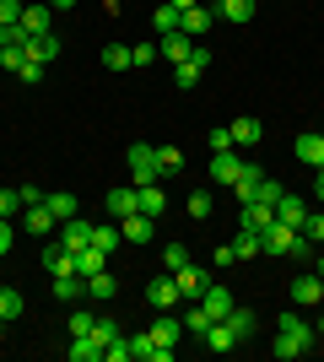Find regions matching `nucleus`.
Wrapping results in <instances>:
<instances>
[{"mask_svg":"<svg viewBox=\"0 0 324 362\" xmlns=\"http://www.w3.org/2000/svg\"><path fill=\"white\" fill-rule=\"evenodd\" d=\"M319 303H324V292H319Z\"/></svg>","mask_w":324,"mask_h":362,"instance_id":"59","label":"nucleus"},{"mask_svg":"<svg viewBox=\"0 0 324 362\" xmlns=\"http://www.w3.org/2000/svg\"><path fill=\"white\" fill-rule=\"evenodd\" d=\"M244 168H248V157H238V146H227V151H211V179L216 184H238L244 179Z\"/></svg>","mask_w":324,"mask_h":362,"instance_id":"4","label":"nucleus"},{"mask_svg":"<svg viewBox=\"0 0 324 362\" xmlns=\"http://www.w3.org/2000/svg\"><path fill=\"white\" fill-rule=\"evenodd\" d=\"M0 330H6V314H0Z\"/></svg>","mask_w":324,"mask_h":362,"instance_id":"58","label":"nucleus"},{"mask_svg":"<svg viewBox=\"0 0 324 362\" xmlns=\"http://www.w3.org/2000/svg\"><path fill=\"white\" fill-rule=\"evenodd\" d=\"M11 243H16V222H11V216H0V259L11 255Z\"/></svg>","mask_w":324,"mask_h":362,"instance_id":"47","label":"nucleus"},{"mask_svg":"<svg viewBox=\"0 0 324 362\" xmlns=\"http://www.w3.org/2000/svg\"><path fill=\"white\" fill-rule=\"evenodd\" d=\"M71 6H76V0H49V11H71Z\"/></svg>","mask_w":324,"mask_h":362,"instance_id":"54","label":"nucleus"},{"mask_svg":"<svg viewBox=\"0 0 324 362\" xmlns=\"http://www.w3.org/2000/svg\"><path fill=\"white\" fill-rule=\"evenodd\" d=\"M179 319H184V335H205V330H211V325H216V319L205 314L200 303H189V308H184V314H179Z\"/></svg>","mask_w":324,"mask_h":362,"instance_id":"29","label":"nucleus"},{"mask_svg":"<svg viewBox=\"0 0 324 362\" xmlns=\"http://www.w3.org/2000/svg\"><path fill=\"white\" fill-rule=\"evenodd\" d=\"M103 265H108L103 249H92V243H87V249H76V276H92V271H103Z\"/></svg>","mask_w":324,"mask_h":362,"instance_id":"34","label":"nucleus"},{"mask_svg":"<svg viewBox=\"0 0 324 362\" xmlns=\"http://www.w3.org/2000/svg\"><path fill=\"white\" fill-rule=\"evenodd\" d=\"M313 341H319V335H313V325H308V319H297L292 308H287V314L276 319V346H270V351H276L281 362H292V357H308Z\"/></svg>","mask_w":324,"mask_h":362,"instance_id":"1","label":"nucleus"},{"mask_svg":"<svg viewBox=\"0 0 324 362\" xmlns=\"http://www.w3.org/2000/svg\"><path fill=\"white\" fill-rule=\"evenodd\" d=\"M232 303H238V298H232L227 287H216V281H205V292H200V308H205L211 319H227V308H232Z\"/></svg>","mask_w":324,"mask_h":362,"instance_id":"17","label":"nucleus"},{"mask_svg":"<svg viewBox=\"0 0 324 362\" xmlns=\"http://www.w3.org/2000/svg\"><path fill=\"white\" fill-rule=\"evenodd\" d=\"M157 168H162V179H168V173H184V151L179 146H157Z\"/></svg>","mask_w":324,"mask_h":362,"instance_id":"35","label":"nucleus"},{"mask_svg":"<svg viewBox=\"0 0 324 362\" xmlns=\"http://www.w3.org/2000/svg\"><path fill=\"white\" fill-rule=\"evenodd\" d=\"M119 238H124L119 222H114V227H92V249H103V255H114V249H119Z\"/></svg>","mask_w":324,"mask_h":362,"instance_id":"36","label":"nucleus"},{"mask_svg":"<svg viewBox=\"0 0 324 362\" xmlns=\"http://www.w3.org/2000/svg\"><path fill=\"white\" fill-rule=\"evenodd\" d=\"M179 28H184L189 38H195V44H200L205 33H211V6H189V11L179 16Z\"/></svg>","mask_w":324,"mask_h":362,"instance_id":"21","label":"nucleus"},{"mask_svg":"<svg viewBox=\"0 0 324 362\" xmlns=\"http://www.w3.org/2000/svg\"><path fill=\"white\" fill-rule=\"evenodd\" d=\"M124 341H130V357H140V362H173V351H168V346H157V341H152V330L124 335Z\"/></svg>","mask_w":324,"mask_h":362,"instance_id":"12","label":"nucleus"},{"mask_svg":"<svg viewBox=\"0 0 324 362\" xmlns=\"http://www.w3.org/2000/svg\"><path fill=\"white\" fill-rule=\"evenodd\" d=\"M189 216H195V222H211V195H205V189L189 195Z\"/></svg>","mask_w":324,"mask_h":362,"instance_id":"44","label":"nucleus"},{"mask_svg":"<svg viewBox=\"0 0 324 362\" xmlns=\"http://www.w3.org/2000/svg\"><path fill=\"white\" fill-rule=\"evenodd\" d=\"M205 141H211V151H227V146H232V130H227V124H222V130H211V136H205Z\"/></svg>","mask_w":324,"mask_h":362,"instance_id":"51","label":"nucleus"},{"mask_svg":"<svg viewBox=\"0 0 324 362\" xmlns=\"http://www.w3.org/2000/svg\"><path fill=\"white\" fill-rule=\"evenodd\" d=\"M16 227H22V233H32V238H49V233H60V216L49 211V200H32V206H22Z\"/></svg>","mask_w":324,"mask_h":362,"instance_id":"2","label":"nucleus"},{"mask_svg":"<svg viewBox=\"0 0 324 362\" xmlns=\"http://www.w3.org/2000/svg\"><path fill=\"white\" fill-rule=\"evenodd\" d=\"M319 292H324V281H319V276H297V281H292V303H319Z\"/></svg>","mask_w":324,"mask_h":362,"instance_id":"31","label":"nucleus"},{"mask_svg":"<svg viewBox=\"0 0 324 362\" xmlns=\"http://www.w3.org/2000/svg\"><path fill=\"white\" fill-rule=\"evenodd\" d=\"M71 362H103V341L97 335H71Z\"/></svg>","mask_w":324,"mask_h":362,"instance_id":"23","label":"nucleus"},{"mask_svg":"<svg viewBox=\"0 0 324 362\" xmlns=\"http://www.w3.org/2000/svg\"><path fill=\"white\" fill-rule=\"evenodd\" d=\"M276 222H287V227H303V222H308V200L287 189V195L276 200Z\"/></svg>","mask_w":324,"mask_h":362,"instance_id":"16","label":"nucleus"},{"mask_svg":"<svg viewBox=\"0 0 324 362\" xmlns=\"http://www.w3.org/2000/svg\"><path fill=\"white\" fill-rule=\"evenodd\" d=\"M92 319H97V314H87V308H76V314H71V335H92Z\"/></svg>","mask_w":324,"mask_h":362,"instance_id":"49","label":"nucleus"},{"mask_svg":"<svg viewBox=\"0 0 324 362\" xmlns=\"http://www.w3.org/2000/svg\"><path fill=\"white\" fill-rule=\"evenodd\" d=\"M49 281H54V298L60 303H81L87 298V281H81V276H49Z\"/></svg>","mask_w":324,"mask_h":362,"instance_id":"25","label":"nucleus"},{"mask_svg":"<svg viewBox=\"0 0 324 362\" xmlns=\"http://www.w3.org/2000/svg\"><path fill=\"white\" fill-rule=\"evenodd\" d=\"M200 341H205V351H216V357H227V351H238V335H232L227 325H222V319H216V325H211V330L200 335Z\"/></svg>","mask_w":324,"mask_h":362,"instance_id":"22","label":"nucleus"},{"mask_svg":"<svg viewBox=\"0 0 324 362\" xmlns=\"http://www.w3.org/2000/svg\"><path fill=\"white\" fill-rule=\"evenodd\" d=\"M60 49H65V38H60V33H44V38H32V44H28V54H32V60H60Z\"/></svg>","mask_w":324,"mask_h":362,"instance_id":"24","label":"nucleus"},{"mask_svg":"<svg viewBox=\"0 0 324 362\" xmlns=\"http://www.w3.org/2000/svg\"><path fill=\"white\" fill-rule=\"evenodd\" d=\"M103 65H108V71H130V65H136V60H130V44H108Z\"/></svg>","mask_w":324,"mask_h":362,"instance_id":"37","label":"nucleus"},{"mask_svg":"<svg viewBox=\"0 0 324 362\" xmlns=\"http://www.w3.org/2000/svg\"><path fill=\"white\" fill-rule=\"evenodd\" d=\"M0 65H6V71H22V65H28V44H6L0 49Z\"/></svg>","mask_w":324,"mask_h":362,"instance_id":"40","label":"nucleus"},{"mask_svg":"<svg viewBox=\"0 0 324 362\" xmlns=\"http://www.w3.org/2000/svg\"><path fill=\"white\" fill-rule=\"evenodd\" d=\"M16 81H22V87H38V81H44V60H32V54H28V65L16 71Z\"/></svg>","mask_w":324,"mask_h":362,"instance_id":"43","label":"nucleus"},{"mask_svg":"<svg viewBox=\"0 0 324 362\" xmlns=\"http://www.w3.org/2000/svg\"><path fill=\"white\" fill-rule=\"evenodd\" d=\"M313 276H319V281H324V255H313Z\"/></svg>","mask_w":324,"mask_h":362,"instance_id":"56","label":"nucleus"},{"mask_svg":"<svg viewBox=\"0 0 324 362\" xmlns=\"http://www.w3.org/2000/svg\"><path fill=\"white\" fill-rule=\"evenodd\" d=\"M189 265V249L184 243H168V249H162V271H184Z\"/></svg>","mask_w":324,"mask_h":362,"instance_id":"39","label":"nucleus"},{"mask_svg":"<svg viewBox=\"0 0 324 362\" xmlns=\"http://www.w3.org/2000/svg\"><path fill=\"white\" fill-rule=\"evenodd\" d=\"M0 216H22V189H0Z\"/></svg>","mask_w":324,"mask_h":362,"instance_id":"45","label":"nucleus"},{"mask_svg":"<svg viewBox=\"0 0 324 362\" xmlns=\"http://www.w3.org/2000/svg\"><path fill=\"white\" fill-rule=\"evenodd\" d=\"M173 281H179V298H184V303H200V292H205V271L195 265V259H189L184 271H173Z\"/></svg>","mask_w":324,"mask_h":362,"instance_id":"11","label":"nucleus"},{"mask_svg":"<svg viewBox=\"0 0 324 362\" xmlns=\"http://www.w3.org/2000/svg\"><path fill=\"white\" fill-rule=\"evenodd\" d=\"M232 255H238V259L265 255V249H260V233H254V227H238V238H232Z\"/></svg>","mask_w":324,"mask_h":362,"instance_id":"30","label":"nucleus"},{"mask_svg":"<svg viewBox=\"0 0 324 362\" xmlns=\"http://www.w3.org/2000/svg\"><path fill=\"white\" fill-rule=\"evenodd\" d=\"M22 11H28L22 0H0V28H16V22H22Z\"/></svg>","mask_w":324,"mask_h":362,"instance_id":"46","label":"nucleus"},{"mask_svg":"<svg viewBox=\"0 0 324 362\" xmlns=\"http://www.w3.org/2000/svg\"><path fill=\"white\" fill-rule=\"evenodd\" d=\"M146 303H152V308H179V303H184V298H179V281H173V271H168V276H157L152 287H146Z\"/></svg>","mask_w":324,"mask_h":362,"instance_id":"14","label":"nucleus"},{"mask_svg":"<svg viewBox=\"0 0 324 362\" xmlns=\"http://www.w3.org/2000/svg\"><path fill=\"white\" fill-rule=\"evenodd\" d=\"M179 16H184V11H173L168 0H162V6H157V16H152V28H157V33H173V28H179Z\"/></svg>","mask_w":324,"mask_h":362,"instance_id":"41","label":"nucleus"},{"mask_svg":"<svg viewBox=\"0 0 324 362\" xmlns=\"http://www.w3.org/2000/svg\"><path fill=\"white\" fill-rule=\"evenodd\" d=\"M44 271H49V276H76V249H65V243L54 238V243L44 249Z\"/></svg>","mask_w":324,"mask_h":362,"instance_id":"9","label":"nucleus"},{"mask_svg":"<svg viewBox=\"0 0 324 362\" xmlns=\"http://www.w3.org/2000/svg\"><path fill=\"white\" fill-rule=\"evenodd\" d=\"M189 49H195V38H189L184 28L162 33V60H168V65H184V60H189Z\"/></svg>","mask_w":324,"mask_h":362,"instance_id":"15","label":"nucleus"},{"mask_svg":"<svg viewBox=\"0 0 324 362\" xmlns=\"http://www.w3.org/2000/svg\"><path fill=\"white\" fill-rule=\"evenodd\" d=\"M281 195H287V189H281V184H276V179H270V173H265V179H260V184H254V200H265V206H276V200H281ZM254 200H248V206H254Z\"/></svg>","mask_w":324,"mask_h":362,"instance_id":"38","label":"nucleus"},{"mask_svg":"<svg viewBox=\"0 0 324 362\" xmlns=\"http://www.w3.org/2000/svg\"><path fill=\"white\" fill-rule=\"evenodd\" d=\"M205 71H211V49H205V44H195L184 65H173V81H179V87H195V81H200Z\"/></svg>","mask_w":324,"mask_h":362,"instance_id":"5","label":"nucleus"},{"mask_svg":"<svg viewBox=\"0 0 324 362\" xmlns=\"http://www.w3.org/2000/svg\"><path fill=\"white\" fill-rule=\"evenodd\" d=\"M303 233H308V243H313V249H324V216H313V211H308V222H303Z\"/></svg>","mask_w":324,"mask_h":362,"instance_id":"48","label":"nucleus"},{"mask_svg":"<svg viewBox=\"0 0 324 362\" xmlns=\"http://www.w3.org/2000/svg\"><path fill=\"white\" fill-rule=\"evenodd\" d=\"M108 216H114V222H124V216H136L140 211V189L136 184H119V189H108Z\"/></svg>","mask_w":324,"mask_h":362,"instance_id":"6","label":"nucleus"},{"mask_svg":"<svg viewBox=\"0 0 324 362\" xmlns=\"http://www.w3.org/2000/svg\"><path fill=\"white\" fill-rule=\"evenodd\" d=\"M22 33H28V38H44V33H54V11H49V0H32L28 11H22Z\"/></svg>","mask_w":324,"mask_h":362,"instance_id":"7","label":"nucleus"},{"mask_svg":"<svg viewBox=\"0 0 324 362\" xmlns=\"http://www.w3.org/2000/svg\"><path fill=\"white\" fill-rule=\"evenodd\" d=\"M227 130H232V146H238V151H248V146H260V141H265V124L254 119V114H244V119H232Z\"/></svg>","mask_w":324,"mask_h":362,"instance_id":"10","label":"nucleus"},{"mask_svg":"<svg viewBox=\"0 0 324 362\" xmlns=\"http://www.w3.org/2000/svg\"><path fill=\"white\" fill-rule=\"evenodd\" d=\"M92 335H97V341H103V351L114 346V341H124V335H119V325H114V319H92Z\"/></svg>","mask_w":324,"mask_h":362,"instance_id":"42","label":"nucleus"},{"mask_svg":"<svg viewBox=\"0 0 324 362\" xmlns=\"http://www.w3.org/2000/svg\"><path fill=\"white\" fill-rule=\"evenodd\" d=\"M244 227H254V233H265V227H276V206H265V200L244 206Z\"/></svg>","mask_w":324,"mask_h":362,"instance_id":"26","label":"nucleus"},{"mask_svg":"<svg viewBox=\"0 0 324 362\" xmlns=\"http://www.w3.org/2000/svg\"><path fill=\"white\" fill-rule=\"evenodd\" d=\"M168 211V195H162V184H140V216H162Z\"/></svg>","mask_w":324,"mask_h":362,"instance_id":"27","label":"nucleus"},{"mask_svg":"<svg viewBox=\"0 0 324 362\" xmlns=\"http://www.w3.org/2000/svg\"><path fill=\"white\" fill-rule=\"evenodd\" d=\"M0 314H6V325H11V319H22V314H28V298H22L16 287H0Z\"/></svg>","mask_w":324,"mask_h":362,"instance_id":"32","label":"nucleus"},{"mask_svg":"<svg viewBox=\"0 0 324 362\" xmlns=\"http://www.w3.org/2000/svg\"><path fill=\"white\" fill-rule=\"evenodd\" d=\"M222 325H227V330L238 335V346H244L248 335H254V325H260V319H254V308H244V303H232V308H227V319H222Z\"/></svg>","mask_w":324,"mask_h":362,"instance_id":"18","label":"nucleus"},{"mask_svg":"<svg viewBox=\"0 0 324 362\" xmlns=\"http://www.w3.org/2000/svg\"><path fill=\"white\" fill-rule=\"evenodd\" d=\"M313 335H319V341H324V314H319V325H313Z\"/></svg>","mask_w":324,"mask_h":362,"instance_id":"57","label":"nucleus"},{"mask_svg":"<svg viewBox=\"0 0 324 362\" xmlns=\"http://www.w3.org/2000/svg\"><path fill=\"white\" fill-rule=\"evenodd\" d=\"M119 233H124V243H136V249H140V243H152L157 238V216H124V222H119Z\"/></svg>","mask_w":324,"mask_h":362,"instance_id":"13","label":"nucleus"},{"mask_svg":"<svg viewBox=\"0 0 324 362\" xmlns=\"http://www.w3.org/2000/svg\"><path fill=\"white\" fill-rule=\"evenodd\" d=\"M60 243H65V249H87V243H92V222H87V216L60 222Z\"/></svg>","mask_w":324,"mask_h":362,"instance_id":"19","label":"nucleus"},{"mask_svg":"<svg viewBox=\"0 0 324 362\" xmlns=\"http://www.w3.org/2000/svg\"><path fill=\"white\" fill-rule=\"evenodd\" d=\"M173 11H189V6H200V0H168Z\"/></svg>","mask_w":324,"mask_h":362,"instance_id":"55","label":"nucleus"},{"mask_svg":"<svg viewBox=\"0 0 324 362\" xmlns=\"http://www.w3.org/2000/svg\"><path fill=\"white\" fill-rule=\"evenodd\" d=\"M81 281H87V298H92V303H108V298H119V281L108 276V265H103V271H92V276H81Z\"/></svg>","mask_w":324,"mask_h":362,"instance_id":"20","label":"nucleus"},{"mask_svg":"<svg viewBox=\"0 0 324 362\" xmlns=\"http://www.w3.org/2000/svg\"><path fill=\"white\" fill-rule=\"evenodd\" d=\"M49 200V211L60 216V222H71V216H81V206H76V195H65V189H54V195H44Z\"/></svg>","mask_w":324,"mask_h":362,"instance_id":"33","label":"nucleus"},{"mask_svg":"<svg viewBox=\"0 0 324 362\" xmlns=\"http://www.w3.org/2000/svg\"><path fill=\"white\" fill-rule=\"evenodd\" d=\"M216 16H222V22H238V28H244L248 16H254V0H216Z\"/></svg>","mask_w":324,"mask_h":362,"instance_id":"28","label":"nucleus"},{"mask_svg":"<svg viewBox=\"0 0 324 362\" xmlns=\"http://www.w3.org/2000/svg\"><path fill=\"white\" fill-rule=\"evenodd\" d=\"M103 362H130V341H114V346L103 351Z\"/></svg>","mask_w":324,"mask_h":362,"instance_id":"52","label":"nucleus"},{"mask_svg":"<svg viewBox=\"0 0 324 362\" xmlns=\"http://www.w3.org/2000/svg\"><path fill=\"white\" fill-rule=\"evenodd\" d=\"M313 195L324 200V168H313Z\"/></svg>","mask_w":324,"mask_h":362,"instance_id":"53","label":"nucleus"},{"mask_svg":"<svg viewBox=\"0 0 324 362\" xmlns=\"http://www.w3.org/2000/svg\"><path fill=\"white\" fill-rule=\"evenodd\" d=\"M162 179V168H157V146H146V141H136V146H130V184H157Z\"/></svg>","mask_w":324,"mask_h":362,"instance_id":"3","label":"nucleus"},{"mask_svg":"<svg viewBox=\"0 0 324 362\" xmlns=\"http://www.w3.org/2000/svg\"><path fill=\"white\" fill-rule=\"evenodd\" d=\"M130 60H136V65H157V44H136V49H130Z\"/></svg>","mask_w":324,"mask_h":362,"instance_id":"50","label":"nucleus"},{"mask_svg":"<svg viewBox=\"0 0 324 362\" xmlns=\"http://www.w3.org/2000/svg\"><path fill=\"white\" fill-rule=\"evenodd\" d=\"M292 151H297V163L324 168V130H303V136L292 141Z\"/></svg>","mask_w":324,"mask_h":362,"instance_id":"8","label":"nucleus"}]
</instances>
